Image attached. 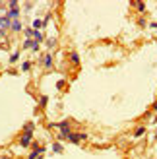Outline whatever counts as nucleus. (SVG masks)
Returning a JSON list of instances; mask_svg holds the SVG:
<instances>
[{"instance_id":"f257e3e1","label":"nucleus","mask_w":157,"mask_h":159,"mask_svg":"<svg viewBox=\"0 0 157 159\" xmlns=\"http://www.w3.org/2000/svg\"><path fill=\"white\" fill-rule=\"evenodd\" d=\"M33 151L27 155V159H41L43 157V153H45V148H41V146H37V144H33Z\"/></svg>"},{"instance_id":"f03ea898","label":"nucleus","mask_w":157,"mask_h":159,"mask_svg":"<svg viewBox=\"0 0 157 159\" xmlns=\"http://www.w3.org/2000/svg\"><path fill=\"white\" fill-rule=\"evenodd\" d=\"M23 49H31L33 53H39V43H35L33 39H25V43H23Z\"/></svg>"},{"instance_id":"7ed1b4c3","label":"nucleus","mask_w":157,"mask_h":159,"mask_svg":"<svg viewBox=\"0 0 157 159\" xmlns=\"http://www.w3.org/2000/svg\"><path fill=\"white\" fill-rule=\"evenodd\" d=\"M41 64L45 66V68H53V54L51 53H47L41 56Z\"/></svg>"},{"instance_id":"20e7f679","label":"nucleus","mask_w":157,"mask_h":159,"mask_svg":"<svg viewBox=\"0 0 157 159\" xmlns=\"http://www.w3.org/2000/svg\"><path fill=\"white\" fill-rule=\"evenodd\" d=\"M20 146H22V148H27V146H31V134H25V132H23L22 138H20Z\"/></svg>"},{"instance_id":"39448f33","label":"nucleus","mask_w":157,"mask_h":159,"mask_svg":"<svg viewBox=\"0 0 157 159\" xmlns=\"http://www.w3.org/2000/svg\"><path fill=\"white\" fill-rule=\"evenodd\" d=\"M18 16H20V8H16V10H8V12H6V18H8L10 21L18 20Z\"/></svg>"},{"instance_id":"423d86ee","label":"nucleus","mask_w":157,"mask_h":159,"mask_svg":"<svg viewBox=\"0 0 157 159\" xmlns=\"http://www.w3.org/2000/svg\"><path fill=\"white\" fill-rule=\"evenodd\" d=\"M10 23L12 21L6 16H0V29H10Z\"/></svg>"},{"instance_id":"0eeeda50","label":"nucleus","mask_w":157,"mask_h":159,"mask_svg":"<svg viewBox=\"0 0 157 159\" xmlns=\"http://www.w3.org/2000/svg\"><path fill=\"white\" fill-rule=\"evenodd\" d=\"M10 29H12V31H16V33L22 31V21H20V20H14L10 23Z\"/></svg>"},{"instance_id":"6e6552de","label":"nucleus","mask_w":157,"mask_h":159,"mask_svg":"<svg viewBox=\"0 0 157 159\" xmlns=\"http://www.w3.org/2000/svg\"><path fill=\"white\" fill-rule=\"evenodd\" d=\"M33 130H35V124H33V122H27V124L23 126V132H25V134H33Z\"/></svg>"},{"instance_id":"1a4fd4ad","label":"nucleus","mask_w":157,"mask_h":159,"mask_svg":"<svg viewBox=\"0 0 157 159\" xmlns=\"http://www.w3.org/2000/svg\"><path fill=\"white\" fill-rule=\"evenodd\" d=\"M33 41L35 43H41V41H43V33H41V31H33Z\"/></svg>"},{"instance_id":"9d476101","label":"nucleus","mask_w":157,"mask_h":159,"mask_svg":"<svg viewBox=\"0 0 157 159\" xmlns=\"http://www.w3.org/2000/svg\"><path fill=\"white\" fill-rule=\"evenodd\" d=\"M70 62H72V64H79V56H78V53H70Z\"/></svg>"},{"instance_id":"9b49d317","label":"nucleus","mask_w":157,"mask_h":159,"mask_svg":"<svg viewBox=\"0 0 157 159\" xmlns=\"http://www.w3.org/2000/svg\"><path fill=\"white\" fill-rule=\"evenodd\" d=\"M55 45H56V39H55V37L47 39V49H55Z\"/></svg>"},{"instance_id":"f8f14e48","label":"nucleus","mask_w":157,"mask_h":159,"mask_svg":"<svg viewBox=\"0 0 157 159\" xmlns=\"http://www.w3.org/2000/svg\"><path fill=\"white\" fill-rule=\"evenodd\" d=\"M33 31H35V29H31V27L23 29V33H25V37H27V39H33Z\"/></svg>"},{"instance_id":"ddd939ff","label":"nucleus","mask_w":157,"mask_h":159,"mask_svg":"<svg viewBox=\"0 0 157 159\" xmlns=\"http://www.w3.org/2000/svg\"><path fill=\"white\" fill-rule=\"evenodd\" d=\"M41 27H43V21H41V20H35L33 21V29H35V31H39Z\"/></svg>"},{"instance_id":"4468645a","label":"nucleus","mask_w":157,"mask_h":159,"mask_svg":"<svg viewBox=\"0 0 157 159\" xmlns=\"http://www.w3.org/2000/svg\"><path fill=\"white\" fill-rule=\"evenodd\" d=\"M18 60H20V53L16 51V53H14V54H12V56H10V62H12V64H16V62H18Z\"/></svg>"},{"instance_id":"2eb2a0df","label":"nucleus","mask_w":157,"mask_h":159,"mask_svg":"<svg viewBox=\"0 0 157 159\" xmlns=\"http://www.w3.org/2000/svg\"><path fill=\"white\" fill-rule=\"evenodd\" d=\"M144 132H146V128H144V126H140V128H138V130L134 132V136H136V138H140V136H144Z\"/></svg>"},{"instance_id":"dca6fc26","label":"nucleus","mask_w":157,"mask_h":159,"mask_svg":"<svg viewBox=\"0 0 157 159\" xmlns=\"http://www.w3.org/2000/svg\"><path fill=\"white\" fill-rule=\"evenodd\" d=\"M18 8V0H10L8 2V10H16Z\"/></svg>"},{"instance_id":"f3484780","label":"nucleus","mask_w":157,"mask_h":159,"mask_svg":"<svg viewBox=\"0 0 157 159\" xmlns=\"http://www.w3.org/2000/svg\"><path fill=\"white\" fill-rule=\"evenodd\" d=\"M136 8H138L140 12H144L146 10V4H144V2H136Z\"/></svg>"},{"instance_id":"a211bd4d","label":"nucleus","mask_w":157,"mask_h":159,"mask_svg":"<svg viewBox=\"0 0 157 159\" xmlns=\"http://www.w3.org/2000/svg\"><path fill=\"white\" fill-rule=\"evenodd\" d=\"M53 151H55V153H60V151H62V146H60V144H55V146H53Z\"/></svg>"},{"instance_id":"6ab92c4d","label":"nucleus","mask_w":157,"mask_h":159,"mask_svg":"<svg viewBox=\"0 0 157 159\" xmlns=\"http://www.w3.org/2000/svg\"><path fill=\"white\" fill-rule=\"evenodd\" d=\"M29 68H31V64H29V62H23L22 64V70H23V72H27Z\"/></svg>"},{"instance_id":"aec40b11","label":"nucleus","mask_w":157,"mask_h":159,"mask_svg":"<svg viewBox=\"0 0 157 159\" xmlns=\"http://www.w3.org/2000/svg\"><path fill=\"white\" fill-rule=\"evenodd\" d=\"M47 101H49V99H47V97L43 95L41 99H39V105H41V107H45V105H47Z\"/></svg>"},{"instance_id":"412c9836","label":"nucleus","mask_w":157,"mask_h":159,"mask_svg":"<svg viewBox=\"0 0 157 159\" xmlns=\"http://www.w3.org/2000/svg\"><path fill=\"white\" fill-rule=\"evenodd\" d=\"M56 87H58V89H62V87H64V82H62V80H60V82H56Z\"/></svg>"},{"instance_id":"4be33fe9","label":"nucleus","mask_w":157,"mask_h":159,"mask_svg":"<svg viewBox=\"0 0 157 159\" xmlns=\"http://www.w3.org/2000/svg\"><path fill=\"white\" fill-rule=\"evenodd\" d=\"M149 27H151V29H155V31H157V21H151V23H149Z\"/></svg>"},{"instance_id":"5701e85b","label":"nucleus","mask_w":157,"mask_h":159,"mask_svg":"<svg viewBox=\"0 0 157 159\" xmlns=\"http://www.w3.org/2000/svg\"><path fill=\"white\" fill-rule=\"evenodd\" d=\"M4 35H6V31H4V29H0V39H2Z\"/></svg>"},{"instance_id":"b1692460","label":"nucleus","mask_w":157,"mask_h":159,"mask_svg":"<svg viewBox=\"0 0 157 159\" xmlns=\"http://www.w3.org/2000/svg\"><path fill=\"white\" fill-rule=\"evenodd\" d=\"M0 159H10V157H0Z\"/></svg>"},{"instance_id":"393cba45","label":"nucleus","mask_w":157,"mask_h":159,"mask_svg":"<svg viewBox=\"0 0 157 159\" xmlns=\"http://www.w3.org/2000/svg\"><path fill=\"white\" fill-rule=\"evenodd\" d=\"M0 157H2V155H0Z\"/></svg>"}]
</instances>
